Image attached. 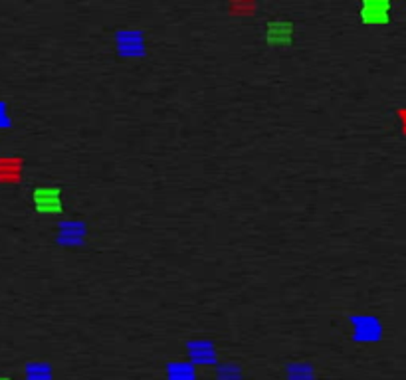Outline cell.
Here are the masks:
<instances>
[{"mask_svg":"<svg viewBox=\"0 0 406 380\" xmlns=\"http://www.w3.org/2000/svg\"><path fill=\"white\" fill-rule=\"evenodd\" d=\"M22 174V160L16 157H0V182H18Z\"/></svg>","mask_w":406,"mask_h":380,"instance_id":"cell-2","label":"cell"},{"mask_svg":"<svg viewBox=\"0 0 406 380\" xmlns=\"http://www.w3.org/2000/svg\"><path fill=\"white\" fill-rule=\"evenodd\" d=\"M355 323V333L357 339H376L378 337V323L371 317H361V319H353Z\"/></svg>","mask_w":406,"mask_h":380,"instance_id":"cell-3","label":"cell"},{"mask_svg":"<svg viewBox=\"0 0 406 380\" xmlns=\"http://www.w3.org/2000/svg\"><path fill=\"white\" fill-rule=\"evenodd\" d=\"M191 352H193L194 359L203 360V362H206V360H210L214 357L213 347L206 345V343H194V345H191Z\"/></svg>","mask_w":406,"mask_h":380,"instance_id":"cell-6","label":"cell"},{"mask_svg":"<svg viewBox=\"0 0 406 380\" xmlns=\"http://www.w3.org/2000/svg\"><path fill=\"white\" fill-rule=\"evenodd\" d=\"M0 380H6V379H0Z\"/></svg>","mask_w":406,"mask_h":380,"instance_id":"cell-10","label":"cell"},{"mask_svg":"<svg viewBox=\"0 0 406 380\" xmlns=\"http://www.w3.org/2000/svg\"><path fill=\"white\" fill-rule=\"evenodd\" d=\"M169 380H194V370L189 364L174 362L169 367Z\"/></svg>","mask_w":406,"mask_h":380,"instance_id":"cell-5","label":"cell"},{"mask_svg":"<svg viewBox=\"0 0 406 380\" xmlns=\"http://www.w3.org/2000/svg\"><path fill=\"white\" fill-rule=\"evenodd\" d=\"M117 46H119V52L125 54V56H139L143 54V36L139 32H119L117 34Z\"/></svg>","mask_w":406,"mask_h":380,"instance_id":"cell-1","label":"cell"},{"mask_svg":"<svg viewBox=\"0 0 406 380\" xmlns=\"http://www.w3.org/2000/svg\"><path fill=\"white\" fill-rule=\"evenodd\" d=\"M50 369L46 364H30L26 369V380H50Z\"/></svg>","mask_w":406,"mask_h":380,"instance_id":"cell-7","label":"cell"},{"mask_svg":"<svg viewBox=\"0 0 406 380\" xmlns=\"http://www.w3.org/2000/svg\"><path fill=\"white\" fill-rule=\"evenodd\" d=\"M400 117H402V123H405V129H406V109L400 111Z\"/></svg>","mask_w":406,"mask_h":380,"instance_id":"cell-9","label":"cell"},{"mask_svg":"<svg viewBox=\"0 0 406 380\" xmlns=\"http://www.w3.org/2000/svg\"><path fill=\"white\" fill-rule=\"evenodd\" d=\"M363 18L366 22L388 20V4L386 2H366L363 6Z\"/></svg>","mask_w":406,"mask_h":380,"instance_id":"cell-4","label":"cell"},{"mask_svg":"<svg viewBox=\"0 0 406 380\" xmlns=\"http://www.w3.org/2000/svg\"><path fill=\"white\" fill-rule=\"evenodd\" d=\"M11 125V117H8V111H6V105L0 101V129H6Z\"/></svg>","mask_w":406,"mask_h":380,"instance_id":"cell-8","label":"cell"}]
</instances>
